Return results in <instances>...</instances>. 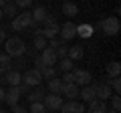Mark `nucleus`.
Wrapping results in <instances>:
<instances>
[{"instance_id": "26", "label": "nucleus", "mask_w": 121, "mask_h": 113, "mask_svg": "<svg viewBox=\"0 0 121 113\" xmlns=\"http://www.w3.org/2000/svg\"><path fill=\"white\" fill-rule=\"evenodd\" d=\"M40 77L47 79V81H51V79L56 77V67H44L43 71H40Z\"/></svg>"}, {"instance_id": "18", "label": "nucleus", "mask_w": 121, "mask_h": 113, "mask_svg": "<svg viewBox=\"0 0 121 113\" xmlns=\"http://www.w3.org/2000/svg\"><path fill=\"white\" fill-rule=\"evenodd\" d=\"M63 95L69 97V99H75V97H79V87L75 85V83H69V85H63Z\"/></svg>"}, {"instance_id": "16", "label": "nucleus", "mask_w": 121, "mask_h": 113, "mask_svg": "<svg viewBox=\"0 0 121 113\" xmlns=\"http://www.w3.org/2000/svg\"><path fill=\"white\" fill-rule=\"evenodd\" d=\"M79 97L83 101H87V103H91V101L95 99V89H93V85H87V87L79 89Z\"/></svg>"}, {"instance_id": "42", "label": "nucleus", "mask_w": 121, "mask_h": 113, "mask_svg": "<svg viewBox=\"0 0 121 113\" xmlns=\"http://www.w3.org/2000/svg\"><path fill=\"white\" fill-rule=\"evenodd\" d=\"M2 18H4V16H2V10H0V20H2Z\"/></svg>"}, {"instance_id": "1", "label": "nucleus", "mask_w": 121, "mask_h": 113, "mask_svg": "<svg viewBox=\"0 0 121 113\" xmlns=\"http://www.w3.org/2000/svg\"><path fill=\"white\" fill-rule=\"evenodd\" d=\"M4 48H6V55L10 59H18V56H24L26 52V44L20 36H12V39H6L4 40Z\"/></svg>"}, {"instance_id": "19", "label": "nucleus", "mask_w": 121, "mask_h": 113, "mask_svg": "<svg viewBox=\"0 0 121 113\" xmlns=\"http://www.w3.org/2000/svg\"><path fill=\"white\" fill-rule=\"evenodd\" d=\"M12 69V59H10L8 55H0V75H4V73H8V71Z\"/></svg>"}, {"instance_id": "24", "label": "nucleus", "mask_w": 121, "mask_h": 113, "mask_svg": "<svg viewBox=\"0 0 121 113\" xmlns=\"http://www.w3.org/2000/svg\"><path fill=\"white\" fill-rule=\"evenodd\" d=\"M0 10H2V16H16V14H18V6L14 4V2H8V4H4Z\"/></svg>"}, {"instance_id": "38", "label": "nucleus", "mask_w": 121, "mask_h": 113, "mask_svg": "<svg viewBox=\"0 0 121 113\" xmlns=\"http://www.w3.org/2000/svg\"><path fill=\"white\" fill-rule=\"evenodd\" d=\"M6 40V32H4V28H0V44Z\"/></svg>"}, {"instance_id": "10", "label": "nucleus", "mask_w": 121, "mask_h": 113, "mask_svg": "<svg viewBox=\"0 0 121 113\" xmlns=\"http://www.w3.org/2000/svg\"><path fill=\"white\" fill-rule=\"evenodd\" d=\"M60 111L63 113H85V107H83V103H79L77 99H69L67 103L60 105Z\"/></svg>"}, {"instance_id": "14", "label": "nucleus", "mask_w": 121, "mask_h": 113, "mask_svg": "<svg viewBox=\"0 0 121 113\" xmlns=\"http://www.w3.org/2000/svg\"><path fill=\"white\" fill-rule=\"evenodd\" d=\"M20 91H18V87H10L8 91H6V97H4V101L6 103L10 105V107H12V105H16L18 103V99H20Z\"/></svg>"}, {"instance_id": "4", "label": "nucleus", "mask_w": 121, "mask_h": 113, "mask_svg": "<svg viewBox=\"0 0 121 113\" xmlns=\"http://www.w3.org/2000/svg\"><path fill=\"white\" fill-rule=\"evenodd\" d=\"M43 105L48 109V111H59L60 105H63V97L56 95V93H47L43 99Z\"/></svg>"}, {"instance_id": "30", "label": "nucleus", "mask_w": 121, "mask_h": 113, "mask_svg": "<svg viewBox=\"0 0 121 113\" xmlns=\"http://www.w3.org/2000/svg\"><path fill=\"white\" fill-rule=\"evenodd\" d=\"M109 87H111L113 91L119 95V91H121V79H119V77H113L111 81H109Z\"/></svg>"}, {"instance_id": "22", "label": "nucleus", "mask_w": 121, "mask_h": 113, "mask_svg": "<svg viewBox=\"0 0 121 113\" xmlns=\"http://www.w3.org/2000/svg\"><path fill=\"white\" fill-rule=\"evenodd\" d=\"M43 99H44V89L40 87V85L35 87V91L28 93V101H30V103H36V101H43Z\"/></svg>"}, {"instance_id": "21", "label": "nucleus", "mask_w": 121, "mask_h": 113, "mask_svg": "<svg viewBox=\"0 0 121 113\" xmlns=\"http://www.w3.org/2000/svg\"><path fill=\"white\" fill-rule=\"evenodd\" d=\"M63 12H65V16H79V6L75 2L67 0L65 4H63Z\"/></svg>"}, {"instance_id": "7", "label": "nucleus", "mask_w": 121, "mask_h": 113, "mask_svg": "<svg viewBox=\"0 0 121 113\" xmlns=\"http://www.w3.org/2000/svg\"><path fill=\"white\" fill-rule=\"evenodd\" d=\"M59 32H60V40H71V39L77 36V24L69 20V22H65V24L59 28Z\"/></svg>"}, {"instance_id": "39", "label": "nucleus", "mask_w": 121, "mask_h": 113, "mask_svg": "<svg viewBox=\"0 0 121 113\" xmlns=\"http://www.w3.org/2000/svg\"><path fill=\"white\" fill-rule=\"evenodd\" d=\"M4 97H6V91L0 87V103H4Z\"/></svg>"}, {"instance_id": "17", "label": "nucleus", "mask_w": 121, "mask_h": 113, "mask_svg": "<svg viewBox=\"0 0 121 113\" xmlns=\"http://www.w3.org/2000/svg\"><path fill=\"white\" fill-rule=\"evenodd\" d=\"M47 87H48V93L60 95V91H63V81H60L59 77H55V79H51V81H47Z\"/></svg>"}, {"instance_id": "37", "label": "nucleus", "mask_w": 121, "mask_h": 113, "mask_svg": "<svg viewBox=\"0 0 121 113\" xmlns=\"http://www.w3.org/2000/svg\"><path fill=\"white\" fill-rule=\"evenodd\" d=\"M60 44H63V40H59V39H51L48 40V48H59Z\"/></svg>"}, {"instance_id": "41", "label": "nucleus", "mask_w": 121, "mask_h": 113, "mask_svg": "<svg viewBox=\"0 0 121 113\" xmlns=\"http://www.w3.org/2000/svg\"><path fill=\"white\" fill-rule=\"evenodd\" d=\"M2 2H4V4H8V2H12V0H2Z\"/></svg>"}, {"instance_id": "35", "label": "nucleus", "mask_w": 121, "mask_h": 113, "mask_svg": "<svg viewBox=\"0 0 121 113\" xmlns=\"http://www.w3.org/2000/svg\"><path fill=\"white\" fill-rule=\"evenodd\" d=\"M12 113H28V109L24 107V105H12Z\"/></svg>"}, {"instance_id": "40", "label": "nucleus", "mask_w": 121, "mask_h": 113, "mask_svg": "<svg viewBox=\"0 0 121 113\" xmlns=\"http://www.w3.org/2000/svg\"><path fill=\"white\" fill-rule=\"evenodd\" d=\"M4 83H6V81H4V75H2V77H0V87H2Z\"/></svg>"}, {"instance_id": "20", "label": "nucleus", "mask_w": 121, "mask_h": 113, "mask_svg": "<svg viewBox=\"0 0 121 113\" xmlns=\"http://www.w3.org/2000/svg\"><path fill=\"white\" fill-rule=\"evenodd\" d=\"M48 10L44 8V6H39V8L32 10V20H35V24H39V22H44V18H47Z\"/></svg>"}, {"instance_id": "31", "label": "nucleus", "mask_w": 121, "mask_h": 113, "mask_svg": "<svg viewBox=\"0 0 121 113\" xmlns=\"http://www.w3.org/2000/svg\"><path fill=\"white\" fill-rule=\"evenodd\" d=\"M109 99H111V107H113V111H119V109H121V99H119V95L115 93V95H111Z\"/></svg>"}, {"instance_id": "28", "label": "nucleus", "mask_w": 121, "mask_h": 113, "mask_svg": "<svg viewBox=\"0 0 121 113\" xmlns=\"http://www.w3.org/2000/svg\"><path fill=\"white\" fill-rule=\"evenodd\" d=\"M32 44H35L36 51H44V48L48 47V40L44 39V36H35V43H32Z\"/></svg>"}, {"instance_id": "3", "label": "nucleus", "mask_w": 121, "mask_h": 113, "mask_svg": "<svg viewBox=\"0 0 121 113\" xmlns=\"http://www.w3.org/2000/svg\"><path fill=\"white\" fill-rule=\"evenodd\" d=\"M99 28L107 36H115L119 32V20H117V16H107V18H103L99 22Z\"/></svg>"}, {"instance_id": "9", "label": "nucleus", "mask_w": 121, "mask_h": 113, "mask_svg": "<svg viewBox=\"0 0 121 113\" xmlns=\"http://www.w3.org/2000/svg\"><path fill=\"white\" fill-rule=\"evenodd\" d=\"M40 59H43V63H44V67H55L56 63H59V56H56V52H55V48H44V51H40Z\"/></svg>"}, {"instance_id": "11", "label": "nucleus", "mask_w": 121, "mask_h": 113, "mask_svg": "<svg viewBox=\"0 0 121 113\" xmlns=\"http://www.w3.org/2000/svg\"><path fill=\"white\" fill-rule=\"evenodd\" d=\"M4 81L8 83L10 87H18L22 83V75H20V71L18 69H10L8 73H4Z\"/></svg>"}, {"instance_id": "8", "label": "nucleus", "mask_w": 121, "mask_h": 113, "mask_svg": "<svg viewBox=\"0 0 121 113\" xmlns=\"http://www.w3.org/2000/svg\"><path fill=\"white\" fill-rule=\"evenodd\" d=\"M93 89H95V99L107 101L111 97V87L109 83H93Z\"/></svg>"}, {"instance_id": "33", "label": "nucleus", "mask_w": 121, "mask_h": 113, "mask_svg": "<svg viewBox=\"0 0 121 113\" xmlns=\"http://www.w3.org/2000/svg\"><path fill=\"white\" fill-rule=\"evenodd\" d=\"M67 48H69V47H65V44H60L59 48H55L56 56H59V59H65V56H67Z\"/></svg>"}, {"instance_id": "25", "label": "nucleus", "mask_w": 121, "mask_h": 113, "mask_svg": "<svg viewBox=\"0 0 121 113\" xmlns=\"http://www.w3.org/2000/svg\"><path fill=\"white\" fill-rule=\"evenodd\" d=\"M119 73H121V63H117V61H113V63H109L107 65V77H119Z\"/></svg>"}, {"instance_id": "15", "label": "nucleus", "mask_w": 121, "mask_h": 113, "mask_svg": "<svg viewBox=\"0 0 121 113\" xmlns=\"http://www.w3.org/2000/svg\"><path fill=\"white\" fill-rule=\"evenodd\" d=\"M89 113H107V103L101 99H93L89 103Z\"/></svg>"}, {"instance_id": "5", "label": "nucleus", "mask_w": 121, "mask_h": 113, "mask_svg": "<svg viewBox=\"0 0 121 113\" xmlns=\"http://www.w3.org/2000/svg\"><path fill=\"white\" fill-rule=\"evenodd\" d=\"M22 83L28 85V87H39L40 83H43V77L36 69H28L24 75H22Z\"/></svg>"}, {"instance_id": "29", "label": "nucleus", "mask_w": 121, "mask_h": 113, "mask_svg": "<svg viewBox=\"0 0 121 113\" xmlns=\"http://www.w3.org/2000/svg\"><path fill=\"white\" fill-rule=\"evenodd\" d=\"M28 113H47V107L43 105V101H36V103H30Z\"/></svg>"}, {"instance_id": "6", "label": "nucleus", "mask_w": 121, "mask_h": 113, "mask_svg": "<svg viewBox=\"0 0 121 113\" xmlns=\"http://www.w3.org/2000/svg\"><path fill=\"white\" fill-rule=\"evenodd\" d=\"M73 77H75V85H77V87H87V85H91V81H93L91 73L85 71V69L73 71Z\"/></svg>"}, {"instance_id": "27", "label": "nucleus", "mask_w": 121, "mask_h": 113, "mask_svg": "<svg viewBox=\"0 0 121 113\" xmlns=\"http://www.w3.org/2000/svg\"><path fill=\"white\" fill-rule=\"evenodd\" d=\"M59 69H60V73H71L73 71V61L71 59H60V65H59Z\"/></svg>"}, {"instance_id": "2", "label": "nucleus", "mask_w": 121, "mask_h": 113, "mask_svg": "<svg viewBox=\"0 0 121 113\" xmlns=\"http://www.w3.org/2000/svg\"><path fill=\"white\" fill-rule=\"evenodd\" d=\"M10 26H12V30H16V32H22V30H26V28H30V26H35L32 12L16 14V16L12 18V22H10Z\"/></svg>"}, {"instance_id": "13", "label": "nucleus", "mask_w": 121, "mask_h": 113, "mask_svg": "<svg viewBox=\"0 0 121 113\" xmlns=\"http://www.w3.org/2000/svg\"><path fill=\"white\" fill-rule=\"evenodd\" d=\"M59 24H44V28H40V36H44L47 40L51 39H56V35H59Z\"/></svg>"}, {"instance_id": "32", "label": "nucleus", "mask_w": 121, "mask_h": 113, "mask_svg": "<svg viewBox=\"0 0 121 113\" xmlns=\"http://www.w3.org/2000/svg\"><path fill=\"white\" fill-rule=\"evenodd\" d=\"M60 81H63V85H69V83H75L73 71H71V73H63V77H60Z\"/></svg>"}, {"instance_id": "43", "label": "nucleus", "mask_w": 121, "mask_h": 113, "mask_svg": "<svg viewBox=\"0 0 121 113\" xmlns=\"http://www.w3.org/2000/svg\"><path fill=\"white\" fill-rule=\"evenodd\" d=\"M0 113H8V111H4V109H0Z\"/></svg>"}, {"instance_id": "12", "label": "nucleus", "mask_w": 121, "mask_h": 113, "mask_svg": "<svg viewBox=\"0 0 121 113\" xmlns=\"http://www.w3.org/2000/svg\"><path fill=\"white\" fill-rule=\"evenodd\" d=\"M83 55H85V47L83 44H75V47H69L67 48V59H71V61H79V59H83Z\"/></svg>"}, {"instance_id": "23", "label": "nucleus", "mask_w": 121, "mask_h": 113, "mask_svg": "<svg viewBox=\"0 0 121 113\" xmlns=\"http://www.w3.org/2000/svg\"><path fill=\"white\" fill-rule=\"evenodd\" d=\"M91 35H93V26H91V24H77V36L89 39Z\"/></svg>"}, {"instance_id": "36", "label": "nucleus", "mask_w": 121, "mask_h": 113, "mask_svg": "<svg viewBox=\"0 0 121 113\" xmlns=\"http://www.w3.org/2000/svg\"><path fill=\"white\" fill-rule=\"evenodd\" d=\"M35 65H36V67H35V69H36V71H39V73H40V71H43V69H44V63H43V59H40V56H35Z\"/></svg>"}, {"instance_id": "44", "label": "nucleus", "mask_w": 121, "mask_h": 113, "mask_svg": "<svg viewBox=\"0 0 121 113\" xmlns=\"http://www.w3.org/2000/svg\"><path fill=\"white\" fill-rule=\"evenodd\" d=\"M107 113H119V111H107Z\"/></svg>"}, {"instance_id": "34", "label": "nucleus", "mask_w": 121, "mask_h": 113, "mask_svg": "<svg viewBox=\"0 0 121 113\" xmlns=\"http://www.w3.org/2000/svg\"><path fill=\"white\" fill-rule=\"evenodd\" d=\"M32 2H35V0H16L14 4H16L18 8H28V6L32 4Z\"/></svg>"}]
</instances>
